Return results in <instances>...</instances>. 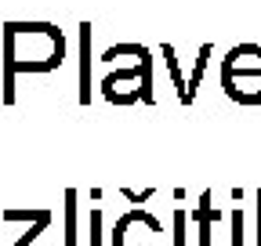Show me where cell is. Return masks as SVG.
Instances as JSON below:
<instances>
[{"label":"cell","mask_w":261,"mask_h":246,"mask_svg":"<svg viewBox=\"0 0 261 246\" xmlns=\"http://www.w3.org/2000/svg\"><path fill=\"white\" fill-rule=\"evenodd\" d=\"M160 51H163V58H167V73H171V80H174V87H178V102H185L189 76L181 73V62H178V54H174V47H171V44H163Z\"/></svg>","instance_id":"52a82bcc"},{"label":"cell","mask_w":261,"mask_h":246,"mask_svg":"<svg viewBox=\"0 0 261 246\" xmlns=\"http://www.w3.org/2000/svg\"><path fill=\"white\" fill-rule=\"evenodd\" d=\"M98 228H102V213H91V246H98Z\"/></svg>","instance_id":"4fadbf2b"},{"label":"cell","mask_w":261,"mask_h":246,"mask_svg":"<svg viewBox=\"0 0 261 246\" xmlns=\"http://www.w3.org/2000/svg\"><path fill=\"white\" fill-rule=\"evenodd\" d=\"M123 54H138V58H145L149 47H145V44H116V47H109V51L102 54V62H109V66H113V62L123 58Z\"/></svg>","instance_id":"30bf717a"},{"label":"cell","mask_w":261,"mask_h":246,"mask_svg":"<svg viewBox=\"0 0 261 246\" xmlns=\"http://www.w3.org/2000/svg\"><path fill=\"white\" fill-rule=\"evenodd\" d=\"M240 228H243V213L232 210V246H240Z\"/></svg>","instance_id":"7c38bea8"},{"label":"cell","mask_w":261,"mask_h":246,"mask_svg":"<svg viewBox=\"0 0 261 246\" xmlns=\"http://www.w3.org/2000/svg\"><path fill=\"white\" fill-rule=\"evenodd\" d=\"M207 58H211V44H203L200 51H196V66H192V73H189V90H185V102H181V105H192V102H196V90H200L203 73H207Z\"/></svg>","instance_id":"5b68a950"},{"label":"cell","mask_w":261,"mask_h":246,"mask_svg":"<svg viewBox=\"0 0 261 246\" xmlns=\"http://www.w3.org/2000/svg\"><path fill=\"white\" fill-rule=\"evenodd\" d=\"M47 225H51V210H33V221H29V232H25V235H22V239H18L15 246H29L33 239H37V235H40V232L47 228Z\"/></svg>","instance_id":"ba28073f"},{"label":"cell","mask_w":261,"mask_h":246,"mask_svg":"<svg viewBox=\"0 0 261 246\" xmlns=\"http://www.w3.org/2000/svg\"><path fill=\"white\" fill-rule=\"evenodd\" d=\"M4 105H15L18 76H47L65 62V37L55 22H4Z\"/></svg>","instance_id":"6da1fadb"},{"label":"cell","mask_w":261,"mask_h":246,"mask_svg":"<svg viewBox=\"0 0 261 246\" xmlns=\"http://www.w3.org/2000/svg\"><path fill=\"white\" fill-rule=\"evenodd\" d=\"M102 95L106 102L113 105H135V102H145L152 105L156 95H152V54L138 58L135 69H116L102 80Z\"/></svg>","instance_id":"3957f363"},{"label":"cell","mask_w":261,"mask_h":246,"mask_svg":"<svg viewBox=\"0 0 261 246\" xmlns=\"http://www.w3.org/2000/svg\"><path fill=\"white\" fill-rule=\"evenodd\" d=\"M221 90L240 105H261V44H236L221 62Z\"/></svg>","instance_id":"7a4b0ae2"},{"label":"cell","mask_w":261,"mask_h":246,"mask_svg":"<svg viewBox=\"0 0 261 246\" xmlns=\"http://www.w3.org/2000/svg\"><path fill=\"white\" fill-rule=\"evenodd\" d=\"M181 225H185V213H174V246H181Z\"/></svg>","instance_id":"5bb4252c"},{"label":"cell","mask_w":261,"mask_h":246,"mask_svg":"<svg viewBox=\"0 0 261 246\" xmlns=\"http://www.w3.org/2000/svg\"><path fill=\"white\" fill-rule=\"evenodd\" d=\"M257 246H261V189H257Z\"/></svg>","instance_id":"9a60e30c"},{"label":"cell","mask_w":261,"mask_h":246,"mask_svg":"<svg viewBox=\"0 0 261 246\" xmlns=\"http://www.w3.org/2000/svg\"><path fill=\"white\" fill-rule=\"evenodd\" d=\"M218 218L211 206V192H203L196 199V225H200V246H211V221Z\"/></svg>","instance_id":"8992f818"},{"label":"cell","mask_w":261,"mask_h":246,"mask_svg":"<svg viewBox=\"0 0 261 246\" xmlns=\"http://www.w3.org/2000/svg\"><path fill=\"white\" fill-rule=\"evenodd\" d=\"M120 196H127L130 203H145V199L152 196V189H145V192H130V189H120Z\"/></svg>","instance_id":"8fae6325"},{"label":"cell","mask_w":261,"mask_h":246,"mask_svg":"<svg viewBox=\"0 0 261 246\" xmlns=\"http://www.w3.org/2000/svg\"><path fill=\"white\" fill-rule=\"evenodd\" d=\"M65 246H76V192H65Z\"/></svg>","instance_id":"9c48e42d"},{"label":"cell","mask_w":261,"mask_h":246,"mask_svg":"<svg viewBox=\"0 0 261 246\" xmlns=\"http://www.w3.org/2000/svg\"><path fill=\"white\" fill-rule=\"evenodd\" d=\"M80 95L76 102L87 105L91 102V22H80Z\"/></svg>","instance_id":"277c9868"}]
</instances>
